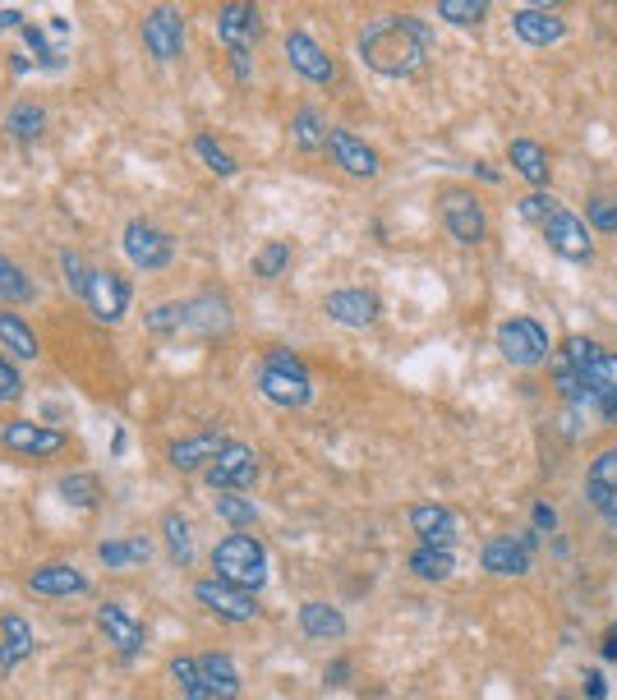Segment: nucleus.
I'll list each match as a JSON object with an SVG mask.
<instances>
[{
	"label": "nucleus",
	"mask_w": 617,
	"mask_h": 700,
	"mask_svg": "<svg viewBox=\"0 0 617 700\" xmlns=\"http://www.w3.org/2000/svg\"><path fill=\"white\" fill-rule=\"evenodd\" d=\"M585 484H604V489H617V447H608V452H600V457L590 461Z\"/></svg>",
	"instance_id": "nucleus-47"
},
{
	"label": "nucleus",
	"mask_w": 617,
	"mask_h": 700,
	"mask_svg": "<svg viewBox=\"0 0 617 700\" xmlns=\"http://www.w3.org/2000/svg\"><path fill=\"white\" fill-rule=\"evenodd\" d=\"M544 245L553 249L557 259H567V263H590L594 259V240H590V226L576 217L571 208H557L549 226H544Z\"/></svg>",
	"instance_id": "nucleus-8"
},
{
	"label": "nucleus",
	"mask_w": 617,
	"mask_h": 700,
	"mask_svg": "<svg viewBox=\"0 0 617 700\" xmlns=\"http://www.w3.org/2000/svg\"><path fill=\"white\" fill-rule=\"evenodd\" d=\"M411 572L419 580H448L456 572V549H438V543H419L411 553Z\"/></svg>",
	"instance_id": "nucleus-34"
},
{
	"label": "nucleus",
	"mask_w": 617,
	"mask_h": 700,
	"mask_svg": "<svg viewBox=\"0 0 617 700\" xmlns=\"http://www.w3.org/2000/svg\"><path fill=\"white\" fill-rule=\"evenodd\" d=\"M203 484H207V489H217V493H244V489H254V484H259V452L249 442L230 438L222 447V457L203 471Z\"/></svg>",
	"instance_id": "nucleus-4"
},
{
	"label": "nucleus",
	"mask_w": 617,
	"mask_h": 700,
	"mask_svg": "<svg viewBox=\"0 0 617 700\" xmlns=\"http://www.w3.org/2000/svg\"><path fill=\"white\" fill-rule=\"evenodd\" d=\"M28 590L37 599H74V595H88V576L79 567H70V562H47V567H37L28 576Z\"/></svg>",
	"instance_id": "nucleus-16"
},
{
	"label": "nucleus",
	"mask_w": 617,
	"mask_h": 700,
	"mask_svg": "<svg viewBox=\"0 0 617 700\" xmlns=\"http://www.w3.org/2000/svg\"><path fill=\"white\" fill-rule=\"evenodd\" d=\"M300 632H304L308 640H337V636H345V617H341L332 604L314 599V604L300 609Z\"/></svg>",
	"instance_id": "nucleus-29"
},
{
	"label": "nucleus",
	"mask_w": 617,
	"mask_h": 700,
	"mask_svg": "<svg viewBox=\"0 0 617 700\" xmlns=\"http://www.w3.org/2000/svg\"><path fill=\"white\" fill-rule=\"evenodd\" d=\"M411 530L419 535V543H438V549H456L461 539V521L452 508H442V502H415L406 512Z\"/></svg>",
	"instance_id": "nucleus-14"
},
{
	"label": "nucleus",
	"mask_w": 617,
	"mask_h": 700,
	"mask_svg": "<svg viewBox=\"0 0 617 700\" xmlns=\"http://www.w3.org/2000/svg\"><path fill=\"white\" fill-rule=\"evenodd\" d=\"M55 493H61V502H70V508L88 512V508H98L102 502V484H98V475H88V471H70V475L55 479Z\"/></svg>",
	"instance_id": "nucleus-32"
},
{
	"label": "nucleus",
	"mask_w": 617,
	"mask_h": 700,
	"mask_svg": "<svg viewBox=\"0 0 617 700\" xmlns=\"http://www.w3.org/2000/svg\"><path fill=\"white\" fill-rule=\"evenodd\" d=\"M152 543L148 535H129V539H102L98 543V562L106 572H139V567H148L152 562Z\"/></svg>",
	"instance_id": "nucleus-22"
},
{
	"label": "nucleus",
	"mask_w": 617,
	"mask_h": 700,
	"mask_svg": "<svg viewBox=\"0 0 617 700\" xmlns=\"http://www.w3.org/2000/svg\"><path fill=\"white\" fill-rule=\"evenodd\" d=\"M608 696V677L594 668V673H585V700H604Z\"/></svg>",
	"instance_id": "nucleus-52"
},
{
	"label": "nucleus",
	"mask_w": 617,
	"mask_h": 700,
	"mask_svg": "<svg viewBox=\"0 0 617 700\" xmlns=\"http://www.w3.org/2000/svg\"><path fill=\"white\" fill-rule=\"evenodd\" d=\"M259 392L273 405H281V411H304V405H314V383L295 378V374H277V368H263V364H259Z\"/></svg>",
	"instance_id": "nucleus-20"
},
{
	"label": "nucleus",
	"mask_w": 617,
	"mask_h": 700,
	"mask_svg": "<svg viewBox=\"0 0 617 700\" xmlns=\"http://www.w3.org/2000/svg\"><path fill=\"white\" fill-rule=\"evenodd\" d=\"M475 175H479V180H493V185L503 180V171H498L493 162H475Z\"/></svg>",
	"instance_id": "nucleus-57"
},
{
	"label": "nucleus",
	"mask_w": 617,
	"mask_h": 700,
	"mask_svg": "<svg viewBox=\"0 0 617 700\" xmlns=\"http://www.w3.org/2000/svg\"><path fill=\"white\" fill-rule=\"evenodd\" d=\"M323 683H327V687L351 683V659H332V664H327V673H323Z\"/></svg>",
	"instance_id": "nucleus-51"
},
{
	"label": "nucleus",
	"mask_w": 617,
	"mask_h": 700,
	"mask_svg": "<svg viewBox=\"0 0 617 700\" xmlns=\"http://www.w3.org/2000/svg\"><path fill=\"white\" fill-rule=\"evenodd\" d=\"M217 37L226 42V51H254V42L263 37V14L254 5H222L217 10Z\"/></svg>",
	"instance_id": "nucleus-15"
},
{
	"label": "nucleus",
	"mask_w": 617,
	"mask_h": 700,
	"mask_svg": "<svg viewBox=\"0 0 617 700\" xmlns=\"http://www.w3.org/2000/svg\"><path fill=\"white\" fill-rule=\"evenodd\" d=\"M600 350H604V346H594L590 337H567V346H563V355H557V360L571 364L576 374H585V364H590L594 355H600Z\"/></svg>",
	"instance_id": "nucleus-46"
},
{
	"label": "nucleus",
	"mask_w": 617,
	"mask_h": 700,
	"mask_svg": "<svg viewBox=\"0 0 617 700\" xmlns=\"http://www.w3.org/2000/svg\"><path fill=\"white\" fill-rule=\"evenodd\" d=\"M28 300H37V290H33V282H28V272L18 267L14 259L0 254V304H28Z\"/></svg>",
	"instance_id": "nucleus-37"
},
{
	"label": "nucleus",
	"mask_w": 617,
	"mask_h": 700,
	"mask_svg": "<svg viewBox=\"0 0 617 700\" xmlns=\"http://www.w3.org/2000/svg\"><path fill=\"white\" fill-rule=\"evenodd\" d=\"M162 543H166V553L176 567H189V562H194V525H189L185 512L162 516Z\"/></svg>",
	"instance_id": "nucleus-28"
},
{
	"label": "nucleus",
	"mask_w": 617,
	"mask_h": 700,
	"mask_svg": "<svg viewBox=\"0 0 617 700\" xmlns=\"http://www.w3.org/2000/svg\"><path fill=\"white\" fill-rule=\"evenodd\" d=\"M0 442H5L10 452H18V457H33V461H47V457L65 452V434L42 429V424H28V420L0 424Z\"/></svg>",
	"instance_id": "nucleus-12"
},
{
	"label": "nucleus",
	"mask_w": 617,
	"mask_h": 700,
	"mask_svg": "<svg viewBox=\"0 0 617 700\" xmlns=\"http://www.w3.org/2000/svg\"><path fill=\"white\" fill-rule=\"evenodd\" d=\"M585 387H590V397H608L617 392V350H600L590 364H585ZM594 405V401H590Z\"/></svg>",
	"instance_id": "nucleus-38"
},
{
	"label": "nucleus",
	"mask_w": 617,
	"mask_h": 700,
	"mask_svg": "<svg viewBox=\"0 0 617 700\" xmlns=\"http://www.w3.org/2000/svg\"><path fill=\"white\" fill-rule=\"evenodd\" d=\"M139 37H143V51L152 55V61H162V65L180 61V51H185V18H180V10L176 5L148 10Z\"/></svg>",
	"instance_id": "nucleus-7"
},
{
	"label": "nucleus",
	"mask_w": 617,
	"mask_h": 700,
	"mask_svg": "<svg viewBox=\"0 0 617 700\" xmlns=\"http://www.w3.org/2000/svg\"><path fill=\"white\" fill-rule=\"evenodd\" d=\"M438 14L448 18V24H456V28H479L489 18V5L484 0H442Z\"/></svg>",
	"instance_id": "nucleus-40"
},
{
	"label": "nucleus",
	"mask_w": 617,
	"mask_h": 700,
	"mask_svg": "<svg viewBox=\"0 0 617 700\" xmlns=\"http://www.w3.org/2000/svg\"><path fill=\"white\" fill-rule=\"evenodd\" d=\"M323 309H327V318L345 323V327H374L382 318V300L369 286H341L323 300Z\"/></svg>",
	"instance_id": "nucleus-10"
},
{
	"label": "nucleus",
	"mask_w": 617,
	"mask_h": 700,
	"mask_svg": "<svg viewBox=\"0 0 617 700\" xmlns=\"http://www.w3.org/2000/svg\"><path fill=\"white\" fill-rule=\"evenodd\" d=\"M171 677H176V683H180L185 700H217V696H212V687L203 683L199 654H176V659H171Z\"/></svg>",
	"instance_id": "nucleus-36"
},
{
	"label": "nucleus",
	"mask_w": 617,
	"mask_h": 700,
	"mask_svg": "<svg viewBox=\"0 0 617 700\" xmlns=\"http://www.w3.org/2000/svg\"><path fill=\"white\" fill-rule=\"evenodd\" d=\"M125 452H129V434L115 429V434H111V457H125Z\"/></svg>",
	"instance_id": "nucleus-58"
},
{
	"label": "nucleus",
	"mask_w": 617,
	"mask_h": 700,
	"mask_svg": "<svg viewBox=\"0 0 617 700\" xmlns=\"http://www.w3.org/2000/svg\"><path fill=\"white\" fill-rule=\"evenodd\" d=\"M47 129V107L42 102H14L10 115H5V134L18 143H37Z\"/></svg>",
	"instance_id": "nucleus-30"
},
{
	"label": "nucleus",
	"mask_w": 617,
	"mask_h": 700,
	"mask_svg": "<svg viewBox=\"0 0 617 700\" xmlns=\"http://www.w3.org/2000/svg\"><path fill=\"white\" fill-rule=\"evenodd\" d=\"M360 61L382 79H411L429 61V24L415 14H382L360 28Z\"/></svg>",
	"instance_id": "nucleus-1"
},
{
	"label": "nucleus",
	"mask_w": 617,
	"mask_h": 700,
	"mask_svg": "<svg viewBox=\"0 0 617 700\" xmlns=\"http://www.w3.org/2000/svg\"><path fill=\"white\" fill-rule=\"evenodd\" d=\"M194 158L212 171V175H236L240 171V162H236V152H226V143L217 139V134H194Z\"/></svg>",
	"instance_id": "nucleus-35"
},
{
	"label": "nucleus",
	"mask_w": 617,
	"mask_h": 700,
	"mask_svg": "<svg viewBox=\"0 0 617 700\" xmlns=\"http://www.w3.org/2000/svg\"><path fill=\"white\" fill-rule=\"evenodd\" d=\"M28 65H33L28 55H10V70H14V74H28Z\"/></svg>",
	"instance_id": "nucleus-60"
},
{
	"label": "nucleus",
	"mask_w": 617,
	"mask_h": 700,
	"mask_svg": "<svg viewBox=\"0 0 617 700\" xmlns=\"http://www.w3.org/2000/svg\"><path fill=\"white\" fill-rule=\"evenodd\" d=\"M121 245H125V259L134 267H143V272H162V267H171V259H176V245H171V236H166L162 226H152L148 217L125 222Z\"/></svg>",
	"instance_id": "nucleus-6"
},
{
	"label": "nucleus",
	"mask_w": 617,
	"mask_h": 700,
	"mask_svg": "<svg viewBox=\"0 0 617 700\" xmlns=\"http://www.w3.org/2000/svg\"><path fill=\"white\" fill-rule=\"evenodd\" d=\"M553 525H557V512L549 502H534V530H553Z\"/></svg>",
	"instance_id": "nucleus-54"
},
{
	"label": "nucleus",
	"mask_w": 617,
	"mask_h": 700,
	"mask_svg": "<svg viewBox=\"0 0 617 700\" xmlns=\"http://www.w3.org/2000/svg\"><path fill=\"white\" fill-rule=\"evenodd\" d=\"M0 28H18V33H24L28 24H24V14H18V10H0Z\"/></svg>",
	"instance_id": "nucleus-56"
},
{
	"label": "nucleus",
	"mask_w": 617,
	"mask_h": 700,
	"mask_svg": "<svg viewBox=\"0 0 617 700\" xmlns=\"http://www.w3.org/2000/svg\"><path fill=\"white\" fill-rule=\"evenodd\" d=\"M212 572H217L226 586L254 595V590L267 586V553H263V543L254 535L230 530L217 549H212Z\"/></svg>",
	"instance_id": "nucleus-2"
},
{
	"label": "nucleus",
	"mask_w": 617,
	"mask_h": 700,
	"mask_svg": "<svg viewBox=\"0 0 617 700\" xmlns=\"http://www.w3.org/2000/svg\"><path fill=\"white\" fill-rule=\"evenodd\" d=\"M530 549L520 543V535H503V539H489L484 553H479V567L493 572V576H526L530 572Z\"/></svg>",
	"instance_id": "nucleus-23"
},
{
	"label": "nucleus",
	"mask_w": 617,
	"mask_h": 700,
	"mask_svg": "<svg viewBox=\"0 0 617 700\" xmlns=\"http://www.w3.org/2000/svg\"><path fill=\"white\" fill-rule=\"evenodd\" d=\"M230 74L244 84L249 79V51H230Z\"/></svg>",
	"instance_id": "nucleus-55"
},
{
	"label": "nucleus",
	"mask_w": 617,
	"mask_h": 700,
	"mask_svg": "<svg viewBox=\"0 0 617 700\" xmlns=\"http://www.w3.org/2000/svg\"><path fill=\"white\" fill-rule=\"evenodd\" d=\"M194 599H199L203 609L217 613V617H226V622H254L259 617V599L249 595V590L226 586L222 576H203L199 586H194Z\"/></svg>",
	"instance_id": "nucleus-9"
},
{
	"label": "nucleus",
	"mask_w": 617,
	"mask_h": 700,
	"mask_svg": "<svg viewBox=\"0 0 617 700\" xmlns=\"http://www.w3.org/2000/svg\"><path fill=\"white\" fill-rule=\"evenodd\" d=\"M199 668H203V683L212 687V696H217V700H236V696H240L244 677H240V668H236V659H230V654H222V650H203V654H199Z\"/></svg>",
	"instance_id": "nucleus-25"
},
{
	"label": "nucleus",
	"mask_w": 617,
	"mask_h": 700,
	"mask_svg": "<svg viewBox=\"0 0 617 700\" xmlns=\"http://www.w3.org/2000/svg\"><path fill=\"white\" fill-rule=\"evenodd\" d=\"M129 300H134V286L121 277V272H98V282H92V296H88L92 318L121 323L125 309H129Z\"/></svg>",
	"instance_id": "nucleus-21"
},
{
	"label": "nucleus",
	"mask_w": 617,
	"mask_h": 700,
	"mask_svg": "<svg viewBox=\"0 0 617 700\" xmlns=\"http://www.w3.org/2000/svg\"><path fill=\"white\" fill-rule=\"evenodd\" d=\"M507 158H512V166L520 171V180H530L534 189L549 185V158H544V148H539L534 139H512Z\"/></svg>",
	"instance_id": "nucleus-31"
},
{
	"label": "nucleus",
	"mask_w": 617,
	"mask_h": 700,
	"mask_svg": "<svg viewBox=\"0 0 617 700\" xmlns=\"http://www.w3.org/2000/svg\"><path fill=\"white\" fill-rule=\"evenodd\" d=\"M585 502L617 530V489H604V484H585Z\"/></svg>",
	"instance_id": "nucleus-48"
},
{
	"label": "nucleus",
	"mask_w": 617,
	"mask_h": 700,
	"mask_svg": "<svg viewBox=\"0 0 617 700\" xmlns=\"http://www.w3.org/2000/svg\"><path fill=\"white\" fill-rule=\"evenodd\" d=\"M286 267H291V245H286V240H273V245H263V249H259V259H254V277L273 282V277H281Z\"/></svg>",
	"instance_id": "nucleus-44"
},
{
	"label": "nucleus",
	"mask_w": 617,
	"mask_h": 700,
	"mask_svg": "<svg viewBox=\"0 0 617 700\" xmlns=\"http://www.w3.org/2000/svg\"><path fill=\"white\" fill-rule=\"evenodd\" d=\"M24 397V374L14 368L10 355H0V401H18Z\"/></svg>",
	"instance_id": "nucleus-50"
},
{
	"label": "nucleus",
	"mask_w": 617,
	"mask_h": 700,
	"mask_svg": "<svg viewBox=\"0 0 617 700\" xmlns=\"http://www.w3.org/2000/svg\"><path fill=\"white\" fill-rule=\"evenodd\" d=\"M594 415H600L604 424H617V392H608V397H594Z\"/></svg>",
	"instance_id": "nucleus-53"
},
{
	"label": "nucleus",
	"mask_w": 617,
	"mask_h": 700,
	"mask_svg": "<svg viewBox=\"0 0 617 700\" xmlns=\"http://www.w3.org/2000/svg\"><path fill=\"white\" fill-rule=\"evenodd\" d=\"M585 226L604 230V236H617V193H594V199L585 203Z\"/></svg>",
	"instance_id": "nucleus-43"
},
{
	"label": "nucleus",
	"mask_w": 617,
	"mask_h": 700,
	"mask_svg": "<svg viewBox=\"0 0 617 700\" xmlns=\"http://www.w3.org/2000/svg\"><path fill=\"white\" fill-rule=\"evenodd\" d=\"M286 61H291V70L300 74V79H308V84H332V79H337L332 55H327V51L318 47V37H308L304 28H291V33H286Z\"/></svg>",
	"instance_id": "nucleus-11"
},
{
	"label": "nucleus",
	"mask_w": 617,
	"mask_h": 700,
	"mask_svg": "<svg viewBox=\"0 0 617 700\" xmlns=\"http://www.w3.org/2000/svg\"><path fill=\"white\" fill-rule=\"evenodd\" d=\"M498 350H503V360L512 368H539L553 355V337L544 323L526 314V318H507L498 327Z\"/></svg>",
	"instance_id": "nucleus-3"
},
{
	"label": "nucleus",
	"mask_w": 617,
	"mask_h": 700,
	"mask_svg": "<svg viewBox=\"0 0 617 700\" xmlns=\"http://www.w3.org/2000/svg\"><path fill=\"white\" fill-rule=\"evenodd\" d=\"M236 327V314L222 296H199V300H185V327L180 333H199V337H226Z\"/></svg>",
	"instance_id": "nucleus-17"
},
{
	"label": "nucleus",
	"mask_w": 617,
	"mask_h": 700,
	"mask_svg": "<svg viewBox=\"0 0 617 700\" xmlns=\"http://www.w3.org/2000/svg\"><path fill=\"white\" fill-rule=\"evenodd\" d=\"M604 659H608V664H617V622H613L608 636H604Z\"/></svg>",
	"instance_id": "nucleus-59"
},
{
	"label": "nucleus",
	"mask_w": 617,
	"mask_h": 700,
	"mask_svg": "<svg viewBox=\"0 0 617 700\" xmlns=\"http://www.w3.org/2000/svg\"><path fill=\"white\" fill-rule=\"evenodd\" d=\"M61 272H65V282H70V290L79 296L84 304H88V296H92V282H98V267H92L79 249H61Z\"/></svg>",
	"instance_id": "nucleus-39"
},
{
	"label": "nucleus",
	"mask_w": 617,
	"mask_h": 700,
	"mask_svg": "<svg viewBox=\"0 0 617 700\" xmlns=\"http://www.w3.org/2000/svg\"><path fill=\"white\" fill-rule=\"evenodd\" d=\"M33 627L24 617H5L0 622V673H14L18 664H24V659L33 654Z\"/></svg>",
	"instance_id": "nucleus-26"
},
{
	"label": "nucleus",
	"mask_w": 617,
	"mask_h": 700,
	"mask_svg": "<svg viewBox=\"0 0 617 700\" xmlns=\"http://www.w3.org/2000/svg\"><path fill=\"white\" fill-rule=\"evenodd\" d=\"M438 222L456 245H479L489 236V212L470 189H448L438 199Z\"/></svg>",
	"instance_id": "nucleus-5"
},
{
	"label": "nucleus",
	"mask_w": 617,
	"mask_h": 700,
	"mask_svg": "<svg viewBox=\"0 0 617 700\" xmlns=\"http://www.w3.org/2000/svg\"><path fill=\"white\" fill-rule=\"evenodd\" d=\"M327 158H332L337 171L355 175V180H374V175H378V148H369L351 129H332V134H327Z\"/></svg>",
	"instance_id": "nucleus-13"
},
{
	"label": "nucleus",
	"mask_w": 617,
	"mask_h": 700,
	"mask_svg": "<svg viewBox=\"0 0 617 700\" xmlns=\"http://www.w3.org/2000/svg\"><path fill=\"white\" fill-rule=\"evenodd\" d=\"M217 516L230 525V530H244V525L259 521V508L244 493H217Z\"/></svg>",
	"instance_id": "nucleus-42"
},
{
	"label": "nucleus",
	"mask_w": 617,
	"mask_h": 700,
	"mask_svg": "<svg viewBox=\"0 0 617 700\" xmlns=\"http://www.w3.org/2000/svg\"><path fill=\"white\" fill-rule=\"evenodd\" d=\"M557 208H563V203H557V199H553L549 189H534V193H526V199L516 203V212H520V222H526V226H539V230L549 226V217H553Z\"/></svg>",
	"instance_id": "nucleus-41"
},
{
	"label": "nucleus",
	"mask_w": 617,
	"mask_h": 700,
	"mask_svg": "<svg viewBox=\"0 0 617 700\" xmlns=\"http://www.w3.org/2000/svg\"><path fill=\"white\" fill-rule=\"evenodd\" d=\"M512 33L520 37L526 47H553V42H563L567 37V18L557 14V10H516L512 14Z\"/></svg>",
	"instance_id": "nucleus-18"
},
{
	"label": "nucleus",
	"mask_w": 617,
	"mask_h": 700,
	"mask_svg": "<svg viewBox=\"0 0 617 700\" xmlns=\"http://www.w3.org/2000/svg\"><path fill=\"white\" fill-rule=\"evenodd\" d=\"M0 346H5L14 360H37V350H42L33 337V327L18 314H10V309H0Z\"/></svg>",
	"instance_id": "nucleus-33"
},
{
	"label": "nucleus",
	"mask_w": 617,
	"mask_h": 700,
	"mask_svg": "<svg viewBox=\"0 0 617 700\" xmlns=\"http://www.w3.org/2000/svg\"><path fill=\"white\" fill-rule=\"evenodd\" d=\"M98 627H102V636L111 640V646L121 650V659H134V654L143 650V627L121 604H102L98 609Z\"/></svg>",
	"instance_id": "nucleus-24"
},
{
	"label": "nucleus",
	"mask_w": 617,
	"mask_h": 700,
	"mask_svg": "<svg viewBox=\"0 0 617 700\" xmlns=\"http://www.w3.org/2000/svg\"><path fill=\"white\" fill-rule=\"evenodd\" d=\"M327 134H332V129L323 125L318 107H300L291 115V148L295 152H327Z\"/></svg>",
	"instance_id": "nucleus-27"
},
{
	"label": "nucleus",
	"mask_w": 617,
	"mask_h": 700,
	"mask_svg": "<svg viewBox=\"0 0 617 700\" xmlns=\"http://www.w3.org/2000/svg\"><path fill=\"white\" fill-rule=\"evenodd\" d=\"M230 438H222V434H189V438H176L171 442V465L176 471H185V475H203L212 461L222 457V447H226Z\"/></svg>",
	"instance_id": "nucleus-19"
},
{
	"label": "nucleus",
	"mask_w": 617,
	"mask_h": 700,
	"mask_svg": "<svg viewBox=\"0 0 617 700\" xmlns=\"http://www.w3.org/2000/svg\"><path fill=\"white\" fill-rule=\"evenodd\" d=\"M148 333H158V337H171V333H180L185 327V304H158V309H148Z\"/></svg>",
	"instance_id": "nucleus-45"
},
{
	"label": "nucleus",
	"mask_w": 617,
	"mask_h": 700,
	"mask_svg": "<svg viewBox=\"0 0 617 700\" xmlns=\"http://www.w3.org/2000/svg\"><path fill=\"white\" fill-rule=\"evenodd\" d=\"M263 368H277V374H295V378H308V368H304V360L295 355V350H286V346H277V350H267V355H263Z\"/></svg>",
	"instance_id": "nucleus-49"
}]
</instances>
